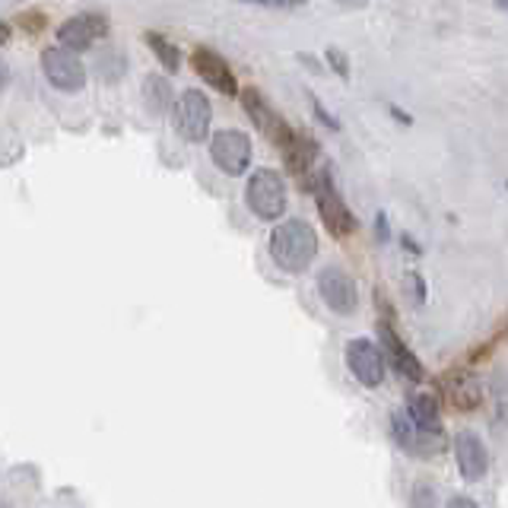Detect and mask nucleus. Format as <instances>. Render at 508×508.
<instances>
[{"label":"nucleus","mask_w":508,"mask_h":508,"mask_svg":"<svg viewBox=\"0 0 508 508\" xmlns=\"http://www.w3.org/2000/svg\"><path fill=\"white\" fill-rule=\"evenodd\" d=\"M191 64H194V70H197V77L204 79L206 86H213L217 92H223V96H242L232 67L226 64V58L217 55L213 48H194Z\"/></svg>","instance_id":"obj_12"},{"label":"nucleus","mask_w":508,"mask_h":508,"mask_svg":"<svg viewBox=\"0 0 508 508\" xmlns=\"http://www.w3.org/2000/svg\"><path fill=\"white\" fill-rule=\"evenodd\" d=\"M242 4H251V6H277V10H296V6H302L305 0H242Z\"/></svg>","instance_id":"obj_21"},{"label":"nucleus","mask_w":508,"mask_h":508,"mask_svg":"<svg viewBox=\"0 0 508 508\" xmlns=\"http://www.w3.org/2000/svg\"><path fill=\"white\" fill-rule=\"evenodd\" d=\"M318 292L324 299V305L337 315H353L359 309V290L356 280L340 267H324L318 273Z\"/></svg>","instance_id":"obj_9"},{"label":"nucleus","mask_w":508,"mask_h":508,"mask_svg":"<svg viewBox=\"0 0 508 508\" xmlns=\"http://www.w3.org/2000/svg\"><path fill=\"white\" fill-rule=\"evenodd\" d=\"M413 508H436V503H432V490L417 486V505H413Z\"/></svg>","instance_id":"obj_23"},{"label":"nucleus","mask_w":508,"mask_h":508,"mask_svg":"<svg viewBox=\"0 0 508 508\" xmlns=\"http://www.w3.org/2000/svg\"><path fill=\"white\" fill-rule=\"evenodd\" d=\"M445 508H480L477 503H473L471 496H451L448 499V505Z\"/></svg>","instance_id":"obj_24"},{"label":"nucleus","mask_w":508,"mask_h":508,"mask_svg":"<svg viewBox=\"0 0 508 508\" xmlns=\"http://www.w3.org/2000/svg\"><path fill=\"white\" fill-rule=\"evenodd\" d=\"M454 458H458V471L467 483H480L490 471V451H486L483 439L477 432H458L454 436Z\"/></svg>","instance_id":"obj_13"},{"label":"nucleus","mask_w":508,"mask_h":508,"mask_svg":"<svg viewBox=\"0 0 508 508\" xmlns=\"http://www.w3.org/2000/svg\"><path fill=\"white\" fill-rule=\"evenodd\" d=\"M376 232H378L381 242H385V238H387V217H385V213H378V219H376Z\"/></svg>","instance_id":"obj_25"},{"label":"nucleus","mask_w":508,"mask_h":508,"mask_svg":"<svg viewBox=\"0 0 508 508\" xmlns=\"http://www.w3.org/2000/svg\"><path fill=\"white\" fill-rule=\"evenodd\" d=\"M344 6H363V4H369V0H340Z\"/></svg>","instance_id":"obj_28"},{"label":"nucleus","mask_w":508,"mask_h":508,"mask_svg":"<svg viewBox=\"0 0 508 508\" xmlns=\"http://www.w3.org/2000/svg\"><path fill=\"white\" fill-rule=\"evenodd\" d=\"M407 413H410V419L413 423L419 426V429H439V397L436 394H426V391H419V394H413L410 397V407H407Z\"/></svg>","instance_id":"obj_17"},{"label":"nucleus","mask_w":508,"mask_h":508,"mask_svg":"<svg viewBox=\"0 0 508 508\" xmlns=\"http://www.w3.org/2000/svg\"><path fill=\"white\" fill-rule=\"evenodd\" d=\"M270 258L280 270L302 273L318 258V236L305 219H283L270 232Z\"/></svg>","instance_id":"obj_1"},{"label":"nucleus","mask_w":508,"mask_h":508,"mask_svg":"<svg viewBox=\"0 0 508 508\" xmlns=\"http://www.w3.org/2000/svg\"><path fill=\"white\" fill-rule=\"evenodd\" d=\"M210 122H213V105L200 90H188L175 99L172 109V127L182 140L188 143H200L210 137Z\"/></svg>","instance_id":"obj_4"},{"label":"nucleus","mask_w":508,"mask_h":508,"mask_svg":"<svg viewBox=\"0 0 508 508\" xmlns=\"http://www.w3.org/2000/svg\"><path fill=\"white\" fill-rule=\"evenodd\" d=\"M302 188L315 194V204H318V213L321 219H324L327 232H331L333 238H346L356 232V217H353V210L346 206V200L340 197L337 185H333L331 172H321V175H309L302 178Z\"/></svg>","instance_id":"obj_2"},{"label":"nucleus","mask_w":508,"mask_h":508,"mask_svg":"<svg viewBox=\"0 0 508 508\" xmlns=\"http://www.w3.org/2000/svg\"><path fill=\"white\" fill-rule=\"evenodd\" d=\"M210 159L217 163L219 172L238 178L249 172L251 165V137L238 127H229V131H217L210 137Z\"/></svg>","instance_id":"obj_6"},{"label":"nucleus","mask_w":508,"mask_h":508,"mask_svg":"<svg viewBox=\"0 0 508 508\" xmlns=\"http://www.w3.org/2000/svg\"><path fill=\"white\" fill-rule=\"evenodd\" d=\"M346 369L363 387H378L385 381V350L365 337L350 340L346 344Z\"/></svg>","instance_id":"obj_10"},{"label":"nucleus","mask_w":508,"mask_h":508,"mask_svg":"<svg viewBox=\"0 0 508 508\" xmlns=\"http://www.w3.org/2000/svg\"><path fill=\"white\" fill-rule=\"evenodd\" d=\"M280 153H283L286 169H290L292 175L302 182V178L312 175V165H315V159H318V143H315V137H312V133L296 131L290 137V143H286Z\"/></svg>","instance_id":"obj_14"},{"label":"nucleus","mask_w":508,"mask_h":508,"mask_svg":"<svg viewBox=\"0 0 508 508\" xmlns=\"http://www.w3.org/2000/svg\"><path fill=\"white\" fill-rule=\"evenodd\" d=\"M245 204H249V210L258 219L277 223L286 213V204H290L283 175L273 169H254L249 178V188H245Z\"/></svg>","instance_id":"obj_3"},{"label":"nucleus","mask_w":508,"mask_h":508,"mask_svg":"<svg viewBox=\"0 0 508 508\" xmlns=\"http://www.w3.org/2000/svg\"><path fill=\"white\" fill-rule=\"evenodd\" d=\"M42 70L48 77V83L55 86L58 92H79L86 86V67L77 58V51L64 48H45L42 51Z\"/></svg>","instance_id":"obj_7"},{"label":"nucleus","mask_w":508,"mask_h":508,"mask_svg":"<svg viewBox=\"0 0 508 508\" xmlns=\"http://www.w3.org/2000/svg\"><path fill=\"white\" fill-rule=\"evenodd\" d=\"M16 26L23 32H29V36H38V32H45V26H48V16H45L42 10H26L16 16Z\"/></svg>","instance_id":"obj_19"},{"label":"nucleus","mask_w":508,"mask_h":508,"mask_svg":"<svg viewBox=\"0 0 508 508\" xmlns=\"http://www.w3.org/2000/svg\"><path fill=\"white\" fill-rule=\"evenodd\" d=\"M391 115H394V118H397V122H404V124H413V118H410V115H407V111H400V109H397V105H391Z\"/></svg>","instance_id":"obj_26"},{"label":"nucleus","mask_w":508,"mask_h":508,"mask_svg":"<svg viewBox=\"0 0 508 508\" xmlns=\"http://www.w3.org/2000/svg\"><path fill=\"white\" fill-rule=\"evenodd\" d=\"M0 32H4V36H0V42H10V23H4V26H0Z\"/></svg>","instance_id":"obj_27"},{"label":"nucleus","mask_w":508,"mask_h":508,"mask_svg":"<svg viewBox=\"0 0 508 508\" xmlns=\"http://www.w3.org/2000/svg\"><path fill=\"white\" fill-rule=\"evenodd\" d=\"M312 105H315V115H318V122H321V124H327V127H331V131H340V122L331 115V111L324 109V105H321V99H318V96H312Z\"/></svg>","instance_id":"obj_22"},{"label":"nucleus","mask_w":508,"mask_h":508,"mask_svg":"<svg viewBox=\"0 0 508 508\" xmlns=\"http://www.w3.org/2000/svg\"><path fill=\"white\" fill-rule=\"evenodd\" d=\"M146 45L153 48V55L159 58V64L165 67L169 73H175L178 67H182V55H178V48H175V42H169V38L163 36V32H146Z\"/></svg>","instance_id":"obj_18"},{"label":"nucleus","mask_w":508,"mask_h":508,"mask_svg":"<svg viewBox=\"0 0 508 508\" xmlns=\"http://www.w3.org/2000/svg\"><path fill=\"white\" fill-rule=\"evenodd\" d=\"M242 105H245V115L251 118L254 127H258L260 133H267V140H270L273 146H280V150H283V146L290 143V137L296 131H292V127L277 115V109L267 102L264 92L254 90V86L242 90Z\"/></svg>","instance_id":"obj_8"},{"label":"nucleus","mask_w":508,"mask_h":508,"mask_svg":"<svg viewBox=\"0 0 508 508\" xmlns=\"http://www.w3.org/2000/svg\"><path fill=\"white\" fill-rule=\"evenodd\" d=\"M496 6H499V10H505V13H508V0H496Z\"/></svg>","instance_id":"obj_29"},{"label":"nucleus","mask_w":508,"mask_h":508,"mask_svg":"<svg viewBox=\"0 0 508 508\" xmlns=\"http://www.w3.org/2000/svg\"><path fill=\"white\" fill-rule=\"evenodd\" d=\"M143 102L153 118H163L169 109H175V102H172V86L163 73H150V77L143 79Z\"/></svg>","instance_id":"obj_16"},{"label":"nucleus","mask_w":508,"mask_h":508,"mask_svg":"<svg viewBox=\"0 0 508 508\" xmlns=\"http://www.w3.org/2000/svg\"><path fill=\"white\" fill-rule=\"evenodd\" d=\"M324 61H327V67H333V73H337L340 79H350V61H346V55L340 48H327Z\"/></svg>","instance_id":"obj_20"},{"label":"nucleus","mask_w":508,"mask_h":508,"mask_svg":"<svg viewBox=\"0 0 508 508\" xmlns=\"http://www.w3.org/2000/svg\"><path fill=\"white\" fill-rule=\"evenodd\" d=\"M105 36H109V16H102V13H79V16L67 19V23H61V29H58V42L64 48L77 51V55L92 48Z\"/></svg>","instance_id":"obj_11"},{"label":"nucleus","mask_w":508,"mask_h":508,"mask_svg":"<svg viewBox=\"0 0 508 508\" xmlns=\"http://www.w3.org/2000/svg\"><path fill=\"white\" fill-rule=\"evenodd\" d=\"M376 299H378L381 305H385V318L378 321V344H381V350H385V356L391 359L394 372H397L400 378H407V381H423V378H426L423 363H419V359L413 356V350L404 344V337H400V333L394 331V315H391V305L385 302V292L376 290Z\"/></svg>","instance_id":"obj_5"},{"label":"nucleus","mask_w":508,"mask_h":508,"mask_svg":"<svg viewBox=\"0 0 508 508\" xmlns=\"http://www.w3.org/2000/svg\"><path fill=\"white\" fill-rule=\"evenodd\" d=\"M442 385H445V394H448V404H451L454 410L471 413V410H477V407L483 404L480 385L471 376H467V372H451V376H448Z\"/></svg>","instance_id":"obj_15"}]
</instances>
